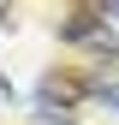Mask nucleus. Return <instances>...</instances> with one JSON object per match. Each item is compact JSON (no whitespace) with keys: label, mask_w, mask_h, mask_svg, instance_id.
I'll return each instance as SVG.
<instances>
[{"label":"nucleus","mask_w":119,"mask_h":125,"mask_svg":"<svg viewBox=\"0 0 119 125\" xmlns=\"http://www.w3.org/2000/svg\"><path fill=\"white\" fill-rule=\"evenodd\" d=\"M78 89L89 101H101L107 113H119V72H89V77H78Z\"/></svg>","instance_id":"nucleus-1"},{"label":"nucleus","mask_w":119,"mask_h":125,"mask_svg":"<svg viewBox=\"0 0 119 125\" xmlns=\"http://www.w3.org/2000/svg\"><path fill=\"white\" fill-rule=\"evenodd\" d=\"M89 6H95V12H107V18L119 24V0H89Z\"/></svg>","instance_id":"nucleus-2"}]
</instances>
